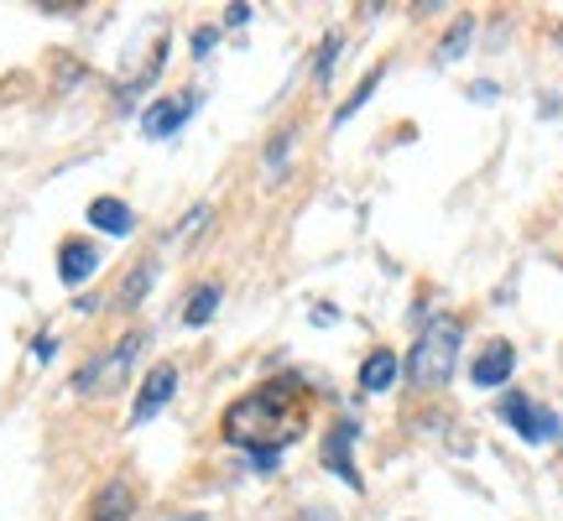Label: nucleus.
<instances>
[{"mask_svg":"<svg viewBox=\"0 0 563 521\" xmlns=\"http://www.w3.org/2000/svg\"><path fill=\"white\" fill-rule=\"evenodd\" d=\"M89 224L121 241V235H131V224H136V220H131V209H125L121 199H95V203H89Z\"/></svg>","mask_w":563,"mask_h":521,"instance_id":"nucleus-12","label":"nucleus"},{"mask_svg":"<svg viewBox=\"0 0 563 521\" xmlns=\"http://www.w3.org/2000/svg\"><path fill=\"white\" fill-rule=\"evenodd\" d=\"M146 281H152V266H136V271L125 277V287H121V302H141V292H146Z\"/></svg>","mask_w":563,"mask_h":521,"instance_id":"nucleus-17","label":"nucleus"},{"mask_svg":"<svg viewBox=\"0 0 563 521\" xmlns=\"http://www.w3.org/2000/svg\"><path fill=\"white\" fill-rule=\"evenodd\" d=\"M302 521H340L334 511H302Z\"/></svg>","mask_w":563,"mask_h":521,"instance_id":"nucleus-22","label":"nucleus"},{"mask_svg":"<svg viewBox=\"0 0 563 521\" xmlns=\"http://www.w3.org/2000/svg\"><path fill=\"white\" fill-rule=\"evenodd\" d=\"M470 32H475V21H470V16L454 21V32H449V37H443V47H439V58H443V63H454V58H460V53H464V42H470Z\"/></svg>","mask_w":563,"mask_h":521,"instance_id":"nucleus-14","label":"nucleus"},{"mask_svg":"<svg viewBox=\"0 0 563 521\" xmlns=\"http://www.w3.org/2000/svg\"><path fill=\"white\" fill-rule=\"evenodd\" d=\"M376 84H382V68H376V74H365V84H361V89H355V95H350V104H344L340 115H334V125H344V121H350V115H355V110H361V104L371 100V95H376Z\"/></svg>","mask_w":563,"mask_h":521,"instance_id":"nucleus-15","label":"nucleus"},{"mask_svg":"<svg viewBox=\"0 0 563 521\" xmlns=\"http://www.w3.org/2000/svg\"><path fill=\"white\" fill-rule=\"evenodd\" d=\"M194 110H199V95H178V100H157V104H152V110H146V115H141V131H146V136H152V141H162V136H173V131H178V125L188 121Z\"/></svg>","mask_w":563,"mask_h":521,"instance_id":"nucleus-6","label":"nucleus"},{"mask_svg":"<svg viewBox=\"0 0 563 521\" xmlns=\"http://www.w3.org/2000/svg\"><path fill=\"white\" fill-rule=\"evenodd\" d=\"M209 47H214V32H209V26H203V32H194V53H209Z\"/></svg>","mask_w":563,"mask_h":521,"instance_id":"nucleus-21","label":"nucleus"},{"mask_svg":"<svg viewBox=\"0 0 563 521\" xmlns=\"http://www.w3.org/2000/svg\"><path fill=\"white\" fill-rule=\"evenodd\" d=\"M350 439H355V428L350 422H340L334 433H329V443H323V464L340 475L350 490H361V475H355V464H350Z\"/></svg>","mask_w":563,"mask_h":521,"instance_id":"nucleus-9","label":"nucleus"},{"mask_svg":"<svg viewBox=\"0 0 563 521\" xmlns=\"http://www.w3.org/2000/svg\"><path fill=\"white\" fill-rule=\"evenodd\" d=\"M470 100H496V84H470Z\"/></svg>","mask_w":563,"mask_h":521,"instance_id":"nucleus-20","label":"nucleus"},{"mask_svg":"<svg viewBox=\"0 0 563 521\" xmlns=\"http://www.w3.org/2000/svg\"><path fill=\"white\" fill-rule=\"evenodd\" d=\"M302 433V397L298 386H262L224 412V439L251 454H282Z\"/></svg>","mask_w":563,"mask_h":521,"instance_id":"nucleus-1","label":"nucleus"},{"mask_svg":"<svg viewBox=\"0 0 563 521\" xmlns=\"http://www.w3.org/2000/svg\"><path fill=\"white\" fill-rule=\"evenodd\" d=\"M136 350H141V334H125L104 361L95 365H84L79 370V381H74V391H84V397H104L110 386H121L125 381V370H131V361H136Z\"/></svg>","mask_w":563,"mask_h":521,"instance_id":"nucleus-3","label":"nucleus"},{"mask_svg":"<svg viewBox=\"0 0 563 521\" xmlns=\"http://www.w3.org/2000/svg\"><path fill=\"white\" fill-rule=\"evenodd\" d=\"M511 365H517V350L496 340V344H485V350H481V361L470 365V376H475V386H485V391H490V386L511 381Z\"/></svg>","mask_w":563,"mask_h":521,"instance_id":"nucleus-7","label":"nucleus"},{"mask_svg":"<svg viewBox=\"0 0 563 521\" xmlns=\"http://www.w3.org/2000/svg\"><path fill=\"white\" fill-rule=\"evenodd\" d=\"M131 511H136L131 485H125V480H110L100 496H95V511H89V517H95V521H131Z\"/></svg>","mask_w":563,"mask_h":521,"instance_id":"nucleus-10","label":"nucleus"},{"mask_svg":"<svg viewBox=\"0 0 563 521\" xmlns=\"http://www.w3.org/2000/svg\"><path fill=\"white\" fill-rule=\"evenodd\" d=\"M460 340H464L460 319H433L428 329H422V340L412 344V355H407V381L418 386V391H439V386H449L454 361H460Z\"/></svg>","mask_w":563,"mask_h":521,"instance_id":"nucleus-2","label":"nucleus"},{"mask_svg":"<svg viewBox=\"0 0 563 521\" xmlns=\"http://www.w3.org/2000/svg\"><path fill=\"white\" fill-rule=\"evenodd\" d=\"M334 53H340V37H323V53L313 58V79L329 84V74H334Z\"/></svg>","mask_w":563,"mask_h":521,"instance_id":"nucleus-16","label":"nucleus"},{"mask_svg":"<svg viewBox=\"0 0 563 521\" xmlns=\"http://www.w3.org/2000/svg\"><path fill=\"white\" fill-rule=\"evenodd\" d=\"M173 391H178V365H167V361H157L152 370H146V381H141V391H136V407H131V422H152L173 401Z\"/></svg>","mask_w":563,"mask_h":521,"instance_id":"nucleus-5","label":"nucleus"},{"mask_svg":"<svg viewBox=\"0 0 563 521\" xmlns=\"http://www.w3.org/2000/svg\"><path fill=\"white\" fill-rule=\"evenodd\" d=\"M100 271V251L89 241H63V251H58V277L68 281V287H79V281H89Z\"/></svg>","mask_w":563,"mask_h":521,"instance_id":"nucleus-8","label":"nucleus"},{"mask_svg":"<svg viewBox=\"0 0 563 521\" xmlns=\"http://www.w3.org/2000/svg\"><path fill=\"white\" fill-rule=\"evenodd\" d=\"M340 319V313H334V308H313V313H308V323H313V329H329V323Z\"/></svg>","mask_w":563,"mask_h":521,"instance_id":"nucleus-18","label":"nucleus"},{"mask_svg":"<svg viewBox=\"0 0 563 521\" xmlns=\"http://www.w3.org/2000/svg\"><path fill=\"white\" fill-rule=\"evenodd\" d=\"M501 418L522 433L527 443H548L563 433V422L548 412V407H538L532 397H522V391H511V397H501Z\"/></svg>","mask_w":563,"mask_h":521,"instance_id":"nucleus-4","label":"nucleus"},{"mask_svg":"<svg viewBox=\"0 0 563 521\" xmlns=\"http://www.w3.org/2000/svg\"><path fill=\"white\" fill-rule=\"evenodd\" d=\"M397 376H402V361H397L391 350H371L361 365V391H386Z\"/></svg>","mask_w":563,"mask_h":521,"instance_id":"nucleus-11","label":"nucleus"},{"mask_svg":"<svg viewBox=\"0 0 563 521\" xmlns=\"http://www.w3.org/2000/svg\"><path fill=\"white\" fill-rule=\"evenodd\" d=\"M214 308H220V281H203L199 292L188 298V308H183V323H194V329H199V323L214 319Z\"/></svg>","mask_w":563,"mask_h":521,"instance_id":"nucleus-13","label":"nucleus"},{"mask_svg":"<svg viewBox=\"0 0 563 521\" xmlns=\"http://www.w3.org/2000/svg\"><path fill=\"white\" fill-rule=\"evenodd\" d=\"M224 21H230V26H245V21H251V5H230V11H224Z\"/></svg>","mask_w":563,"mask_h":521,"instance_id":"nucleus-19","label":"nucleus"}]
</instances>
